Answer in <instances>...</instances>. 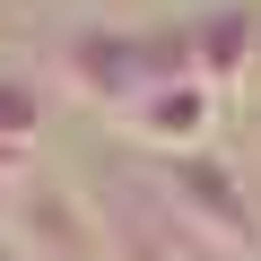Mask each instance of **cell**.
Listing matches in <instances>:
<instances>
[{
  "mask_svg": "<svg viewBox=\"0 0 261 261\" xmlns=\"http://www.w3.org/2000/svg\"><path fill=\"white\" fill-rule=\"evenodd\" d=\"M96 218L113 261H209V235L183 218L157 166H113V183H96Z\"/></svg>",
  "mask_w": 261,
  "mask_h": 261,
  "instance_id": "obj_1",
  "label": "cell"
},
{
  "mask_svg": "<svg viewBox=\"0 0 261 261\" xmlns=\"http://www.w3.org/2000/svg\"><path fill=\"white\" fill-rule=\"evenodd\" d=\"M9 235L18 252H35V261H113V244H105V218H96V200L79 192V183H61V174H18V200H9Z\"/></svg>",
  "mask_w": 261,
  "mask_h": 261,
  "instance_id": "obj_2",
  "label": "cell"
},
{
  "mask_svg": "<svg viewBox=\"0 0 261 261\" xmlns=\"http://www.w3.org/2000/svg\"><path fill=\"white\" fill-rule=\"evenodd\" d=\"M157 174L183 200V218L209 235V252H261V200H252L244 166H226L209 148H174V157H157Z\"/></svg>",
  "mask_w": 261,
  "mask_h": 261,
  "instance_id": "obj_3",
  "label": "cell"
},
{
  "mask_svg": "<svg viewBox=\"0 0 261 261\" xmlns=\"http://www.w3.org/2000/svg\"><path fill=\"white\" fill-rule=\"evenodd\" d=\"M192 53H200V79L209 87H235L244 61L261 53V0H226V9L192 18Z\"/></svg>",
  "mask_w": 261,
  "mask_h": 261,
  "instance_id": "obj_4",
  "label": "cell"
},
{
  "mask_svg": "<svg viewBox=\"0 0 261 261\" xmlns=\"http://www.w3.org/2000/svg\"><path fill=\"white\" fill-rule=\"evenodd\" d=\"M61 87L35 79V70H0V148H35V130L53 122Z\"/></svg>",
  "mask_w": 261,
  "mask_h": 261,
  "instance_id": "obj_5",
  "label": "cell"
},
{
  "mask_svg": "<svg viewBox=\"0 0 261 261\" xmlns=\"http://www.w3.org/2000/svg\"><path fill=\"white\" fill-rule=\"evenodd\" d=\"M0 261H35V252H18V244H9V235H0Z\"/></svg>",
  "mask_w": 261,
  "mask_h": 261,
  "instance_id": "obj_6",
  "label": "cell"
}]
</instances>
